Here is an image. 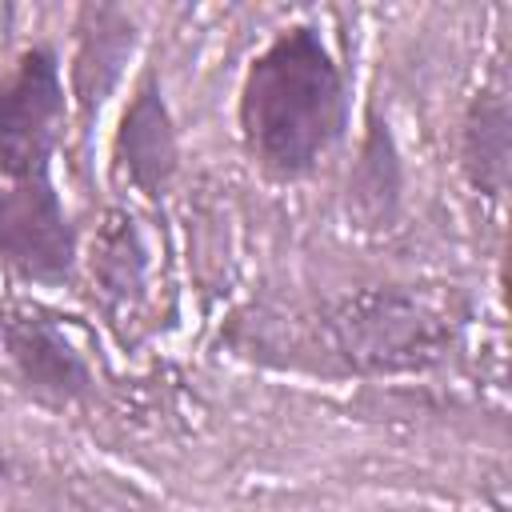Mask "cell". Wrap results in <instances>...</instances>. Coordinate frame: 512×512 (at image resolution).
I'll return each mask as SVG.
<instances>
[{
    "label": "cell",
    "mask_w": 512,
    "mask_h": 512,
    "mask_svg": "<svg viewBox=\"0 0 512 512\" xmlns=\"http://www.w3.org/2000/svg\"><path fill=\"white\" fill-rule=\"evenodd\" d=\"M348 96L328 44L296 24L280 32L244 72L240 136L272 180H300L340 140Z\"/></svg>",
    "instance_id": "cell-1"
},
{
    "label": "cell",
    "mask_w": 512,
    "mask_h": 512,
    "mask_svg": "<svg viewBox=\"0 0 512 512\" xmlns=\"http://www.w3.org/2000/svg\"><path fill=\"white\" fill-rule=\"evenodd\" d=\"M64 116L56 52L36 44L0 76V176L8 184L48 172Z\"/></svg>",
    "instance_id": "cell-2"
},
{
    "label": "cell",
    "mask_w": 512,
    "mask_h": 512,
    "mask_svg": "<svg viewBox=\"0 0 512 512\" xmlns=\"http://www.w3.org/2000/svg\"><path fill=\"white\" fill-rule=\"evenodd\" d=\"M0 260L40 284H64L76 260V236L64 204L44 176L0 188Z\"/></svg>",
    "instance_id": "cell-3"
},
{
    "label": "cell",
    "mask_w": 512,
    "mask_h": 512,
    "mask_svg": "<svg viewBox=\"0 0 512 512\" xmlns=\"http://www.w3.org/2000/svg\"><path fill=\"white\" fill-rule=\"evenodd\" d=\"M116 160H120L124 176L148 196H160V188L176 172V132H172V116H168L156 76L140 80L128 112L120 120Z\"/></svg>",
    "instance_id": "cell-4"
},
{
    "label": "cell",
    "mask_w": 512,
    "mask_h": 512,
    "mask_svg": "<svg viewBox=\"0 0 512 512\" xmlns=\"http://www.w3.org/2000/svg\"><path fill=\"white\" fill-rule=\"evenodd\" d=\"M4 348L16 364V372L40 396L76 400L80 392H88V364L48 320H36V316L8 320L4 324Z\"/></svg>",
    "instance_id": "cell-5"
},
{
    "label": "cell",
    "mask_w": 512,
    "mask_h": 512,
    "mask_svg": "<svg viewBox=\"0 0 512 512\" xmlns=\"http://www.w3.org/2000/svg\"><path fill=\"white\" fill-rule=\"evenodd\" d=\"M464 172L484 196H500L508 184V104L496 92H480L464 120Z\"/></svg>",
    "instance_id": "cell-6"
},
{
    "label": "cell",
    "mask_w": 512,
    "mask_h": 512,
    "mask_svg": "<svg viewBox=\"0 0 512 512\" xmlns=\"http://www.w3.org/2000/svg\"><path fill=\"white\" fill-rule=\"evenodd\" d=\"M80 16L92 20V28H84L80 56H76V96L92 108L104 100V92L112 88L124 56L132 48V24L116 8H84Z\"/></svg>",
    "instance_id": "cell-7"
},
{
    "label": "cell",
    "mask_w": 512,
    "mask_h": 512,
    "mask_svg": "<svg viewBox=\"0 0 512 512\" xmlns=\"http://www.w3.org/2000/svg\"><path fill=\"white\" fill-rule=\"evenodd\" d=\"M396 196H400V164H396V148L388 136V124H372L368 140H364V156L356 168V184H352V200L356 208L380 224L392 220L396 212Z\"/></svg>",
    "instance_id": "cell-8"
},
{
    "label": "cell",
    "mask_w": 512,
    "mask_h": 512,
    "mask_svg": "<svg viewBox=\"0 0 512 512\" xmlns=\"http://www.w3.org/2000/svg\"><path fill=\"white\" fill-rule=\"evenodd\" d=\"M4 472H8V464H4V452H0V476H4Z\"/></svg>",
    "instance_id": "cell-9"
}]
</instances>
